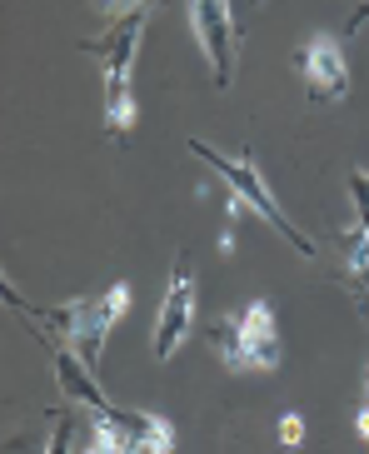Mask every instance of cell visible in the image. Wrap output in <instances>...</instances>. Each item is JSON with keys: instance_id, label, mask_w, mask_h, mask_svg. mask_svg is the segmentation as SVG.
<instances>
[{"instance_id": "52a82bcc", "label": "cell", "mask_w": 369, "mask_h": 454, "mask_svg": "<svg viewBox=\"0 0 369 454\" xmlns=\"http://www.w3.org/2000/svg\"><path fill=\"white\" fill-rule=\"evenodd\" d=\"M190 26H195V41L215 70V85L230 90V81H235V15H230V0H190Z\"/></svg>"}, {"instance_id": "5bb4252c", "label": "cell", "mask_w": 369, "mask_h": 454, "mask_svg": "<svg viewBox=\"0 0 369 454\" xmlns=\"http://www.w3.org/2000/svg\"><path fill=\"white\" fill-rule=\"evenodd\" d=\"M355 429H359V440L369 444V395H365V404H359V414H355Z\"/></svg>"}, {"instance_id": "7c38bea8", "label": "cell", "mask_w": 369, "mask_h": 454, "mask_svg": "<svg viewBox=\"0 0 369 454\" xmlns=\"http://www.w3.org/2000/svg\"><path fill=\"white\" fill-rule=\"evenodd\" d=\"M140 5H155V0H100V11H110V15H130Z\"/></svg>"}, {"instance_id": "277c9868", "label": "cell", "mask_w": 369, "mask_h": 454, "mask_svg": "<svg viewBox=\"0 0 369 454\" xmlns=\"http://www.w3.org/2000/svg\"><path fill=\"white\" fill-rule=\"evenodd\" d=\"M190 150H195L200 160H205V165H210V170L224 180V185L235 190V200L250 205V210L260 215L264 225L275 230V235H279L285 245H290V250H300L304 260L315 254V240H310V235H304V230L294 225L290 215L279 210V200L270 195V185H264V175L255 170V160H245V155H230V150H215V145H205V140H190Z\"/></svg>"}, {"instance_id": "8992f818", "label": "cell", "mask_w": 369, "mask_h": 454, "mask_svg": "<svg viewBox=\"0 0 369 454\" xmlns=\"http://www.w3.org/2000/svg\"><path fill=\"white\" fill-rule=\"evenodd\" d=\"M294 70H300L304 95L315 106H334V100L349 95V66H344V51L334 35H310L304 51L294 55Z\"/></svg>"}, {"instance_id": "30bf717a", "label": "cell", "mask_w": 369, "mask_h": 454, "mask_svg": "<svg viewBox=\"0 0 369 454\" xmlns=\"http://www.w3.org/2000/svg\"><path fill=\"white\" fill-rule=\"evenodd\" d=\"M70 444H75V425H70V414H60L51 429V444H45V454H70Z\"/></svg>"}, {"instance_id": "7a4b0ae2", "label": "cell", "mask_w": 369, "mask_h": 454, "mask_svg": "<svg viewBox=\"0 0 369 454\" xmlns=\"http://www.w3.org/2000/svg\"><path fill=\"white\" fill-rule=\"evenodd\" d=\"M145 15L150 5L120 15V26L106 30L100 41H85V51L100 55V70H106V125L110 135H125L135 125V55H140V35H145Z\"/></svg>"}, {"instance_id": "9c48e42d", "label": "cell", "mask_w": 369, "mask_h": 454, "mask_svg": "<svg viewBox=\"0 0 369 454\" xmlns=\"http://www.w3.org/2000/svg\"><path fill=\"white\" fill-rule=\"evenodd\" d=\"M349 195H355V230H369V175H349Z\"/></svg>"}, {"instance_id": "5b68a950", "label": "cell", "mask_w": 369, "mask_h": 454, "mask_svg": "<svg viewBox=\"0 0 369 454\" xmlns=\"http://www.w3.org/2000/svg\"><path fill=\"white\" fill-rule=\"evenodd\" d=\"M190 325H195V265L180 254V260H175V270H170V290H165L160 315H155V340H150L160 364L175 360V349L184 345Z\"/></svg>"}, {"instance_id": "6da1fadb", "label": "cell", "mask_w": 369, "mask_h": 454, "mask_svg": "<svg viewBox=\"0 0 369 454\" xmlns=\"http://www.w3.org/2000/svg\"><path fill=\"white\" fill-rule=\"evenodd\" d=\"M5 300L20 305L11 285H5ZM125 305H130V285L115 280V285H106L100 294L70 300V305H60V309H35V305H26V309H30V320L45 325L51 340H60V345L75 349V360L85 364V370H100V360H106V340H110V330H115V320L125 315Z\"/></svg>"}, {"instance_id": "ba28073f", "label": "cell", "mask_w": 369, "mask_h": 454, "mask_svg": "<svg viewBox=\"0 0 369 454\" xmlns=\"http://www.w3.org/2000/svg\"><path fill=\"white\" fill-rule=\"evenodd\" d=\"M355 240H349V260H344V280H349V290H355L359 309H365L369 320V230H349Z\"/></svg>"}, {"instance_id": "4fadbf2b", "label": "cell", "mask_w": 369, "mask_h": 454, "mask_svg": "<svg viewBox=\"0 0 369 454\" xmlns=\"http://www.w3.org/2000/svg\"><path fill=\"white\" fill-rule=\"evenodd\" d=\"M359 26H369V0H365V5H355V15H349V26H344V35H355Z\"/></svg>"}, {"instance_id": "9a60e30c", "label": "cell", "mask_w": 369, "mask_h": 454, "mask_svg": "<svg viewBox=\"0 0 369 454\" xmlns=\"http://www.w3.org/2000/svg\"><path fill=\"white\" fill-rule=\"evenodd\" d=\"M255 5H264V0H255Z\"/></svg>"}, {"instance_id": "2e32d148", "label": "cell", "mask_w": 369, "mask_h": 454, "mask_svg": "<svg viewBox=\"0 0 369 454\" xmlns=\"http://www.w3.org/2000/svg\"><path fill=\"white\" fill-rule=\"evenodd\" d=\"M365 385H369V374H365Z\"/></svg>"}, {"instance_id": "8fae6325", "label": "cell", "mask_w": 369, "mask_h": 454, "mask_svg": "<svg viewBox=\"0 0 369 454\" xmlns=\"http://www.w3.org/2000/svg\"><path fill=\"white\" fill-rule=\"evenodd\" d=\"M279 444H290V450H294V444H304V419H300V414H279Z\"/></svg>"}, {"instance_id": "3957f363", "label": "cell", "mask_w": 369, "mask_h": 454, "mask_svg": "<svg viewBox=\"0 0 369 454\" xmlns=\"http://www.w3.org/2000/svg\"><path fill=\"white\" fill-rule=\"evenodd\" d=\"M210 345L220 355L224 370L235 374H250V370H279V325H275V309L264 300H250L239 305L235 315L210 325Z\"/></svg>"}]
</instances>
